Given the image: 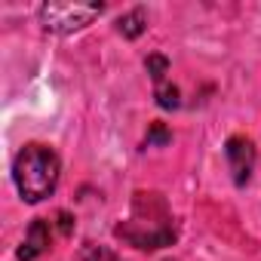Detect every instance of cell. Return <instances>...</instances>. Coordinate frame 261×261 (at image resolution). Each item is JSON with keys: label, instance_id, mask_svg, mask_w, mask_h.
I'll return each mask as SVG.
<instances>
[{"label": "cell", "instance_id": "5b68a950", "mask_svg": "<svg viewBox=\"0 0 261 261\" xmlns=\"http://www.w3.org/2000/svg\"><path fill=\"white\" fill-rule=\"evenodd\" d=\"M46 249H49V221L37 218V221H31V227L25 233V243L19 246V261H34Z\"/></svg>", "mask_w": 261, "mask_h": 261}, {"label": "cell", "instance_id": "3957f363", "mask_svg": "<svg viewBox=\"0 0 261 261\" xmlns=\"http://www.w3.org/2000/svg\"><path fill=\"white\" fill-rule=\"evenodd\" d=\"M101 10H105L101 4H46L40 10V22L53 34H71L98 19Z\"/></svg>", "mask_w": 261, "mask_h": 261}, {"label": "cell", "instance_id": "30bf717a", "mask_svg": "<svg viewBox=\"0 0 261 261\" xmlns=\"http://www.w3.org/2000/svg\"><path fill=\"white\" fill-rule=\"evenodd\" d=\"M169 139H172V136L166 133V129H163L160 123H154V129H151V136H148V142H160V145H166Z\"/></svg>", "mask_w": 261, "mask_h": 261}, {"label": "cell", "instance_id": "6da1fadb", "mask_svg": "<svg viewBox=\"0 0 261 261\" xmlns=\"http://www.w3.org/2000/svg\"><path fill=\"white\" fill-rule=\"evenodd\" d=\"M59 172H62L59 157L46 145H25L16 157V166H13L16 188H19L22 200H28V203L46 200L59 185Z\"/></svg>", "mask_w": 261, "mask_h": 261}, {"label": "cell", "instance_id": "52a82bcc", "mask_svg": "<svg viewBox=\"0 0 261 261\" xmlns=\"http://www.w3.org/2000/svg\"><path fill=\"white\" fill-rule=\"evenodd\" d=\"M148 74H151V80L160 86V83H166V74H169V62H166V56H148Z\"/></svg>", "mask_w": 261, "mask_h": 261}, {"label": "cell", "instance_id": "9c48e42d", "mask_svg": "<svg viewBox=\"0 0 261 261\" xmlns=\"http://www.w3.org/2000/svg\"><path fill=\"white\" fill-rule=\"evenodd\" d=\"M83 261H123V258H117L111 249H105V246H86L83 249Z\"/></svg>", "mask_w": 261, "mask_h": 261}, {"label": "cell", "instance_id": "7a4b0ae2", "mask_svg": "<svg viewBox=\"0 0 261 261\" xmlns=\"http://www.w3.org/2000/svg\"><path fill=\"white\" fill-rule=\"evenodd\" d=\"M163 200L157 194H148V221L142 215L133 212V221H123L117 224V237L133 243L136 249H163L175 240V227H172V218H163V221H151V212L160 206Z\"/></svg>", "mask_w": 261, "mask_h": 261}, {"label": "cell", "instance_id": "ba28073f", "mask_svg": "<svg viewBox=\"0 0 261 261\" xmlns=\"http://www.w3.org/2000/svg\"><path fill=\"white\" fill-rule=\"evenodd\" d=\"M157 105H160V108H178V105H181V101H178V86L160 83V86H157Z\"/></svg>", "mask_w": 261, "mask_h": 261}, {"label": "cell", "instance_id": "8992f818", "mask_svg": "<svg viewBox=\"0 0 261 261\" xmlns=\"http://www.w3.org/2000/svg\"><path fill=\"white\" fill-rule=\"evenodd\" d=\"M145 28H148V16H145V10H133V13H126V16L117 22V31H120L123 37H129V40H136Z\"/></svg>", "mask_w": 261, "mask_h": 261}, {"label": "cell", "instance_id": "277c9868", "mask_svg": "<svg viewBox=\"0 0 261 261\" xmlns=\"http://www.w3.org/2000/svg\"><path fill=\"white\" fill-rule=\"evenodd\" d=\"M224 154H227L233 181L237 185H246L252 178V169H255V145L246 136H230L227 145H224Z\"/></svg>", "mask_w": 261, "mask_h": 261}]
</instances>
